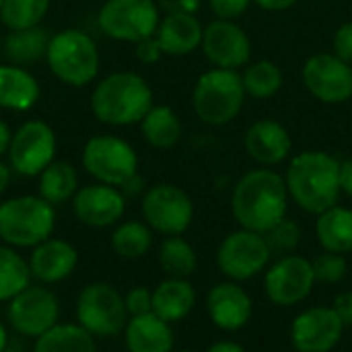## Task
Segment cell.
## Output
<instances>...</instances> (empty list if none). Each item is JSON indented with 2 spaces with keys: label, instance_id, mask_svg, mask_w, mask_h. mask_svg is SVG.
I'll return each mask as SVG.
<instances>
[{
  "label": "cell",
  "instance_id": "6da1fadb",
  "mask_svg": "<svg viewBox=\"0 0 352 352\" xmlns=\"http://www.w3.org/2000/svg\"><path fill=\"white\" fill-rule=\"evenodd\" d=\"M289 190L280 173L270 167L248 171L233 188L231 210L241 229L268 233L274 225L287 219Z\"/></svg>",
  "mask_w": 352,
  "mask_h": 352
},
{
  "label": "cell",
  "instance_id": "7a4b0ae2",
  "mask_svg": "<svg viewBox=\"0 0 352 352\" xmlns=\"http://www.w3.org/2000/svg\"><path fill=\"white\" fill-rule=\"evenodd\" d=\"M289 198L309 214H322L338 204L340 161L326 151H303L287 167Z\"/></svg>",
  "mask_w": 352,
  "mask_h": 352
},
{
  "label": "cell",
  "instance_id": "3957f363",
  "mask_svg": "<svg viewBox=\"0 0 352 352\" xmlns=\"http://www.w3.org/2000/svg\"><path fill=\"white\" fill-rule=\"evenodd\" d=\"M155 105V95L144 76L130 70L101 78L91 95V111L105 126H132Z\"/></svg>",
  "mask_w": 352,
  "mask_h": 352
},
{
  "label": "cell",
  "instance_id": "277c9868",
  "mask_svg": "<svg viewBox=\"0 0 352 352\" xmlns=\"http://www.w3.org/2000/svg\"><path fill=\"white\" fill-rule=\"evenodd\" d=\"M56 229L54 204L39 194L14 196L0 202V241L10 248L33 250L50 239Z\"/></svg>",
  "mask_w": 352,
  "mask_h": 352
},
{
  "label": "cell",
  "instance_id": "5b68a950",
  "mask_svg": "<svg viewBox=\"0 0 352 352\" xmlns=\"http://www.w3.org/2000/svg\"><path fill=\"white\" fill-rule=\"evenodd\" d=\"M52 74L68 87L93 82L101 68V56L95 39L80 29H62L50 37L45 52Z\"/></svg>",
  "mask_w": 352,
  "mask_h": 352
},
{
  "label": "cell",
  "instance_id": "8992f818",
  "mask_svg": "<svg viewBox=\"0 0 352 352\" xmlns=\"http://www.w3.org/2000/svg\"><path fill=\"white\" fill-rule=\"evenodd\" d=\"M245 97L239 70L212 66L198 76L192 91V105L204 124L225 126L241 113Z\"/></svg>",
  "mask_w": 352,
  "mask_h": 352
},
{
  "label": "cell",
  "instance_id": "52a82bcc",
  "mask_svg": "<svg viewBox=\"0 0 352 352\" xmlns=\"http://www.w3.org/2000/svg\"><path fill=\"white\" fill-rule=\"evenodd\" d=\"M130 316L124 295L107 283L87 285L76 299V324L95 338H111L124 332Z\"/></svg>",
  "mask_w": 352,
  "mask_h": 352
},
{
  "label": "cell",
  "instance_id": "ba28073f",
  "mask_svg": "<svg viewBox=\"0 0 352 352\" xmlns=\"http://www.w3.org/2000/svg\"><path fill=\"white\" fill-rule=\"evenodd\" d=\"M80 159L85 171L99 184L120 188L138 173V155L134 146L113 134L91 136Z\"/></svg>",
  "mask_w": 352,
  "mask_h": 352
},
{
  "label": "cell",
  "instance_id": "9c48e42d",
  "mask_svg": "<svg viewBox=\"0 0 352 352\" xmlns=\"http://www.w3.org/2000/svg\"><path fill=\"white\" fill-rule=\"evenodd\" d=\"M159 23L161 10L155 0H105L97 14L101 33L128 43L153 37Z\"/></svg>",
  "mask_w": 352,
  "mask_h": 352
},
{
  "label": "cell",
  "instance_id": "30bf717a",
  "mask_svg": "<svg viewBox=\"0 0 352 352\" xmlns=\"http://www.w3.org/2000/svg\"><path fill=\"white\" fill-rule=\"evenodd\" d=\"M270 256L272 252L266 235L250 229H239L229 233L219 245L217 264L229 280L243 283L264 272L270 264Z\"/></svg>",
  "mask_w": 352,
  "mask_h": 352
},
{
  "label": "cell",
  "instance_id": "8fae6325",
  "mask_svg": "<svg viewBox=\"0 0 352 352\" xmlns=\"http://www.w3.org/2000/svg\"><path fill=\"white\" fill-rule=\"evenodd\" d=\"M144 223L161 235H182L194 221V202L173 184H157L142 194Z\"/></svg>",
  "mask_w": 352,
  "mask_h": 352
},
{
  "label": "cell",
  "instance_id": "7c38bea8",
  "mask_svg": "<svg viewBox=\"0 0 352 352\" xmlns=\"http://www.w3.org/2000/svg\"><path fill=\"white\" fill-rule=\"evenodd\" d=\"M56 134L41 120H27L12 132L8 146V167L23 177L39 175L56 157Z\"/></svg>",
  "mask_w": 352,
  "mask_h": 352
},
{
  "label": "cell",
  "instance_id": "4fadbf2b",
  "mask_svg": "<svg viewBox=\"0 0 352 352\" xmlns=\"http://www.w3.org/2000/svg\"><path fill=\"white\" fill-rule=\"evenodd\" d=\"M6 318L21 336L39 338L60 324V301L50 289L41 285H29L8 301Z\"/></svg>",
  "mask_w": 352,
  "mask_h": 352
},
{
  "label": "cell",
  "instance_id": "5bb4252c",
  "mask_svg": "<svg viewBox=\"0 0 352 352\" xmlns=\"http://www.w3.org/2000/svg\"><path fill=\"white\" fill-rule=\"evenodd\" d=\"M305 89L322 103L340 105L352 99V66L334 52H320L305 60L301 68Z\"/></svg>",
  "mask_w": 352,
  "mask_h": 352
},
{
  "label": "cell",
  "instance_id": "9a60e30c",
  "mask_svg": "<svg viewBox=\"0 0 352 352\" xmlns=\"http://www.w3.org/2000/svg\"><path fill=\"white\" fill-rule=\"evenodd\" d=\"M316 287L311 260L303 256H283L274 262L264 276L268 299L278 307H293L309 297Z\"/></svg>",
  "mask_w": 352,
  "mask_h": 352
},
{
  "label": "cell",
  "instance_id": "2e32d148",
  "mask_svg": "<svg viewBox=\"0 0 352 352\" xmlns=\"http://www.w3.org/2000/svg\"><path fill=\"white\" fill-rule=\"evenodd\" d=\"M200 50L214 68L239 70L252 62V39L237 21L214 19L208 23Z\"/></svg>",
  "mask_w": 352,
  "mask_h": 352
},
{
  "label": "cell",
  "instance_id": "e0dca14e",
  "mask_svg": "<svg viewBox=\"0 0 352 352\" xmlns=\"http://www.w3.org/2000/svg\"><path fill=\"white\" fill-rule=\"evenodd\" d=\"M344 324L334 307H311L291 324V342L297 352H330L342 338Z\"/></svg>",
  "mask_w": 352,
  "mask_h": 352
},
{
  "label": "cell",
  "instance_id": "ac0fdd59",
  "mask_svg": "<svg viewBox=\"0 0 352 352\" xmlns=\"http://www.w3.org/2000/svg\"><path fill=\"white\" fill-rule=\"evenodd\" d=\"M72 212L82 225L105 229L120 223V219L124 217L126 196L122 194L120 188L97 182L78 188V192L72 198Z\"/></svg>",
  "mask_w": 352,
  "mask_h": 352
},
{
  "label": "cell",
  "instance_id": "d6986e66",
  "mask_svg": "<svg viewBox=\"0 0 352 352\" xmlns=\"http://www.w3.org/2000/svg\"><path fill=\"white\" fill-rule=\"evenodd\" d=\"M206 311L217 328L237 332L252 320L254 303L237 283H219L206 295Z\"/></svg>",
  "mask_w": 352,
  "mask_h": 352
},
{
  "label": "cell",
  "instance_id": "ffe728a7",
  "mask_svg": "<svg viewBox=\"0 0 352 352\" xmlns=\"http://www.w3.org/2000/svg\"><path fill=\"white\" fill-rule=\"evenodd\" d=\"M245 144V153L262 167H272L278 165L283 161H287V157L291 155L293 148V138L287 130V126H283L276 120H258L254 122L243 138Z\"/></svg>",
  "mask_w": 352,
  "mask_h": 352
},
{
  "label": "cell",
  "instance_id": "44dd1931",
  "mask_svg": "<svg viewBox=\"0 0 352 352\" xmlns=\"http://www.w3.org/2000/svg\"><path fill=\"white\" fill-rule=\"evenodd\" d=\"M78 266V252L64 239H45L31 250L29 268L31 276L45 285L66 280Z\"/></svg>",
  "mask_w": 352,
  "mask_h": 352
},
{
  "label": "cell",
  "instance_id": "7402d4cb",
  "mask_svg": "<svg viewBox=\"0 0 352 352\" xmlns=\"http://www.w3.org/2000/svg\"><path fill=\"white\" fill-rule=\"evenodd\" d=\"M155 37L165 56H188L202 45L204 27L196 14H165Z\"/></svg>",
  "mask_w": 352,
  "mask_h": 352
},
{
  "label": "cell",
  "instance_id": "603a6c76",
  "mask_svg": "<svg viewBox=\"0 0 352 352\" xmlns=\"http://www.w3.org/2000/svg\"><path fill=\"white\" fill-rule=\"evenodd\" d=\"M124 342L128 352H171L173 330L171 324L151 311L128 320L124 328Z\"/></svg>",
  "mask_w": 352,
  "mask_h": 352
},
{
  "label": "cell",
  "instance_id": "cb8c5ba5",
  "mask_svg": "<svg viewBox=\"0 0 352 352\" xmlns=\"http://www.w3.org/2000/svg\"><path fill=\"white\" fill-rule=\"evenodd\" d=\"M41 89L37 78L19 64L0 66V107L10 111H27L39 101Z\"/></svg>",
  "mask_w": 352,
  "mask_h": 352
},
{
  "label": "cell",
  "instance_id": "d4e9b609",
  "mask_svg": "<svg viewBox=\"0 0 352 352\" xmlns=\"http://www.w3.org/2000/svg\"><path fill=\"white\" fill-rule=\"evenodd\" d=\"M196 305V291L188 278H165L153 291V314L175 324L186 320Z\"/></svg>",
  "mask_w": 352,
  "mask_h": 352
},
{
  "label": "cell",
  "instance_id": "484cf974",
  "mask_svg": "<svg viewBox=\"0 0 352 352\" xmlns=\"http://www.w3.org/2000/svg\"><path fill=\"white\" fill-rule=\"evenodd\" d=\"M316 235L326 252L351 254L352 252V208L332 206L318 214Z\"/></svg>",
  "mask_w": 352,
  "mask_h": 352
},
{
  "label": "cell",
  "instance_id": "4316f807",
  "mask_svg": "<svg viewBox=\"0 0 352 352\" xmlns=\"http://www.w3.org/2000/svg\"><path fill=\"white\" fill-rule=\"evenodd\" d=\"M142 138L159 151L173 148L182 138V120L169 105H153L140 120Z\"/></svg>",
  "mask_w": 352,
  "mask_h": 352
},
{
  "label": "cell",
  "instance_id": "83f0119b",
  "mask_svg": "<svg viewBox=\"0 0 352 352\" xmlns=\"http://www.w3.org/2000/svg\"><path fill=\"white\" fill-rule=\"evenodd\" d=\"M37 177V194L54 206L72 200L78 192V171L68 161L54 159Z\"/></svg>",
  "mask_w": 352,
  "mask_h": 352
},
{
  "label": "cell",
  "instance_id": "f1b7e54d",
  "mask_svg": "<svg viewBox=\"0 0 352 352\" xmlns=\"http://www.w3.org/2000/svg\"><path fill=\"white\" fill-rule=\"evenodd\" d=\"M33 352H97V338L78 324H56L35 338Z\"/></svg>",
  "mask_w": 352,
  "mask_h": 352
},
{
  "label": "cell",
  "instance_id": "f546056e",
  "mask_svg": "<svg viewBox=\"0 0 352 352\" xmlns=\"http://www.w3.org/2000/svg\"><path fill=\"white\" fill-rule=\"evenodd\" d=\"M50 33L43 27H29V29H16L10 31L4 39V52L10 60V64H31L39 58H45Z\"/></svg>",
  "mask_w": 352,
  "mask_h": 352
},
{
  "label": "cell",
  "instance_id": "4dcf8cb0",
  "mask_svg": "<svg viewBox=\"0 0 352 352\" xmlns=\"http://www.w3.org/2000/svg\"><path fill=\"white\" fill-rule=\"evenodd\" d=\"M29 260H25L16 248L0 243V303H8L21 291L31 285Z\"/></svg>",
  "mask_w": 352,
  "mask_h": 352
},
{
  "label": "cell",
  "instance_id": "1f68e13d",
  "mask_svg": "<svg viewBox=\"0 0 352 352\" xmlns=\"http://www.w3.org/2000/svg\"><path fill=\"white\" fill-rule=\"evenodd\" d=\"M241 80H243V89H245L248 97L264 101V99L274 97L283 89L285 76H283V70L276 62L256 60L243 68Z\"/></svg>",
  "mask_w": 352,
  "mask_h": 352
},
{
  "label": "cell",
  "instance_id": "d6a6232c",
  "mask_svg": "<svg viewBox=\"0 0 352 352\" xmlns=\"http://www.w3.org/2000/svg\"><path fill=\"white\" fill-rule=\"evenodd\" d=\"M111 248L124 260H138L153 248V229L140 221H126L113 229Z\"/></svg>",
  "mask_w": 352,
  "mask_h": 352
},
{
  "label": "cell",
  "instance_id": "836d02e7",
  "mask_svg": "<svg viewBox=\"0 0 352 352\" xmlns=\"http://www.w3.org/2000/svg\"><path fill=\"white\" fill-rule=\"evenodd\" d=\"M159 264L171 278H190L196 272L198 256L182 235H171L159 248Z\"/></svg>",
  "mask_w": 352,
  "mask_h": 352
},
{
  "label": "cell",
  "instance_id": "e575fe53",
  "mask_svg": "<svg viewBox=\"0 0 352 352\" xmlns=\"http://www.w3.org/2000/svg\"><path fill=\"white\" fill-rule=\"evenodd\" d=\"M50 10V0H4L0 6V21L10 29L37 27Z\"/></svg>",
  "mask_w": 352,
  "mask_h": 352
},
{
  "label": "cell",
  "instance_id": "d590c367",
  "mask_svg": "<svg viewBox=\"0 0 352 352\" xmlns=\"http://www.w3.org/2000/svg\"><path fill=\"white\" fill-rule=\"evenodd\" d=\"M264 235H266V241H268L272 254L289 256L301 241V227L293 219H283L278 225H274Z\"/></svg>",
  "mask_w": 352,
  "mask_h": 352
},
{
  "label": "cell",
  "instance_id": "8d00e7d4",
  "mask_svg": "<svg viewBox=\"0 0 352 352\" xmlns=\"http://www.w3.org/2000/svg\"><path fill=\"white\" fill-rule=\"evenodd\" d=\"M311 266H314L316 283H324V285H336L349 272L346 258L342 254H334V252L320 254L316 260H311Z\"/></svg>",
  "mask_w": 352,
  "mask_h": 352
},
{
  "label": "cell",
  "instance_id": "74e56055",
  "mask_svg": "<svg viewBox=\"0 0 352 352\" xmlns=\"http://www.w3.org/2000/svg\"><path fill=\"white\" fill-rule=\"evenodd\" d=\"M124 303H126L130 318L151 314L153 311V291H148L146 287H134L124 295Z\"/></svg>",
  "mask_w": 352,
  "mask_h": 352
},
{
  "label": "cell",
  "instance_id": "f35d334b",
  "mask_svg": "<svg viewBox=\"0 0 352 352\" xmlns=\"http://www.w3.org/2000/svg\"><path fill=\"white\" fill-rule=\"evenodd\" d=\"M254 0H208L212 14L221 21H237Z\"/></svg>",
  "mask_w": 352,
  "mask_h": 352
},
{
  "label": "cell",
  "instance_id": "ab89813d",
  "mask_svg": "<svg viewBox=\"0 0 352 352\" xmlns=\"http://www.w3.org/2000/svg\"><path fill=\"white\" fill-rule=\"evenodd\" d=\"M332 52L352 66V21L342 23L332 39Z\"/></svg>",
  "mask_w": 352,
  "mask_h": 352
},
{
  "label": "cell",
  "instance_id": "60d3db41",
  "mask_svg": "<svg viewBox=\"0 0 352 352\" xmlns=\"http://www.w3.org/2000/svg\"><path fill=\"white\" fill-rule=\"evenodd\" d=\"M165 14H198L202 0H155Z\"/></svg>",
  "mask_w": 352,
  "mask_h": 352
},
{
  "label": "cell",
  "instance_id": "b9f144b4",
  "mask_svg": "<svg viewBox=\"0 0 352 352\" xmlns=\"http://www.w3.org/2000/svg\"><path fill=\"white\" fill-rule=\"evenodd\" d=\"M134 45H136V50H134V52H136V58H138L142 64H157V62L165 56L155 35L148 37V39H142V41L134 43Z\"/></svg>",
  "mask_w": 352,
  "mask_h": 352
},
{
  "label": "cell",
  "instance_id": "7bdbcfd3",
  "mask_svg": "<svg viewBox=\"0 0 352 352\" xmlns=\"http://www.w3.org/2000/svg\"><path fill=\"white\" fill-rule=\"evenodd\" d=\"M334 311L338 314V318L342 320L344 328L352 326V291H344L334 299Z\"/></svg>",
  "mask_w": 352,
  "mask_h": 352
},
{
  "label": "cell",
  "instance_id": "ee69618b",
  "mask_svg": "<svg viewBox=\"0 0 352 352\" xmlns=\"http://www.w3.org/2000/svg\"><path fill=\"white\" fill-rule=\"evenodd\" d=\"M340 192L352 198V159L340 161Z\"/></svg>",
  "mask_w": 352,
  "mask_h": 352
},
{
  "label": "cell",
  "instance_id": "f6af8a7d",
  "mask_svg": "<svg viewBox=\"0 0 352 352\" xmlns=\"http://www.w3.org/2000/svg\"><path fill=\"white\" fill-rule=\"evenodd\" d=\"M299 0H254L256 6L270 10V12H280V10H289L297 4Z\"/></svg>",
  "mask_w": 352,
  "mask_h": 352
},
{
  "label": "cell",
  "instance_id": "bcb514c9",
  "mask_svg": "<svg viewBox=\"0 0 352 352\" xmlns=\"http://www.w3.org/2000/svg\"><path fill=\"white\" fill-rule=\"evenodd\" d=\"M120 190H122V194H124L126 198H134V196L142 194V190H144V179L136 173V175L130 177L126 184H122Z\"/></svg>",
  "mask_w": 352,
  "mask_h": 352
},
{
  "label": "cell",
  "instance_id": "7dc6e473",
  "mask_svg": "<svg viewBox=\"0 0 352 352\" xmlns=\"http://www.w3.org/2000/svg\"><path fill=\"white\" fill-rule=\"evenodd\" d=\"M10 140H12V130H10V126H8L4 120H0V157L8 153Z\"/></svg>",
  "mask_w": 352,
  "mask_h": 352
},
{
  "label": "cell",
  "instance_id": "c3c4849f",
  "mask_svg": "<svg viewBox=\"0 0 352 352\" xmlns=\"http://www.w3.org/2000/svg\"><path fill=\"white\" fill-rule=\"evenodd\" d=\"M206 352H245V351H243V346H241V344H237V342H233V340H219V342L210 344Z\"/></svg>",
  "mask_w": 352,
  "mask_h": 352
},
{
  "label": "cell",
  "instance_id": "681fc988",
  "mask_svg": "<svg viewBox=\"0 0 352 352\" xmlns=\"http://www.w3.org/2000/svg\"><path fill=\"white\" fill-rule=\"evenodd\" d=\"M8 184H10V167L0 161V196L4 194V190L8 188Z\"/></svg>",
  "mask_w": 352,
  "mask_h": 352
},
{
  "label": "cell",
  "instance_id": "f907efd6",
  "mask_svg": "<svg viewBox=\"0 0 352 352\" xmlns=\"http://www.w3.org/2000/svg\"><path fill=\"white\" fill-rule=\"evenodd\" d=\"M6 346H8V332H6L4 324L0 322V352L6 351Z\"/></svg>",
  "mask_w": 352,
  "mask_h": 352
},
{
  "label": "cell",
  "instance_id": "816d5d0a",
  "mask_svg": "<svg viewBox=\"0 0 352 352\" xmlns=\"http://www.w3.org/2000/svg\"><path fill=\"white\" fill-rule=\"evenodd\" d=\"M179 352H194V351H179Z\"/></svg>",
  "mask_w": 352,
  "mask_h": 352
},
{
  "label": "cell",
  "instance_id": "f5cc1de1",
  "mask_svg": "<svg viewBox=\"0 0 352 352\" xmlns=\"http://www.w3.org/2000/svg\"><path fill=\"white\" fill-rule=\"evenodd\" d=\"M2 2H4V0H0V6H2Z\"/></svg>",
  "mask_w": 352,
  "mask_h": 352
}]
</instances>
